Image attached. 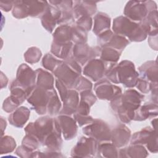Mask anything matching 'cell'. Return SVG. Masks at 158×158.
I'll list each match as a JSON object with an SVG mask.
<instances>
[{
	"label": "cell",
	"instance_id": "cell-1",
	"mask_svg": "<svg viewBox=\"0 0 158 158\" xmlns=\"http://www.w3.org/2000/svg\"><path fill=\"white\" fill-rule=\"evenodd\" d=\"M144 96L135 89H129L111 101L110 106L123 123L133 120L135 111L141 106Z\"/></svg>",
	"mask_w": 158,
	"mask_h": 158
},
{
	"label": "cell",
	"instance_id": "cell-2",
	"mask_svg": "<svg viewBox=\"0 0 158 158\" xmlns=\"http://www.w3.org/2000/svg\"><path fill=\"white\" fill-rule=\"evenodd\" d=\"M114 33L127 37L131 41L140 42L144 40L151 34L149 25L144 21L136 22L125 16H120L113 21L112 26Z\"/></svg>",
	"mask_w": 158,
	"mask_h": 158
},
{
	"label": "cell",
	"instance_id": "cell-3",
	"mask_svg": "<svg viewBox=\"0 0 158 158\" xmlns=\"http://www.w3.org/2000/svg\"><path fill=\"white\" fill-rule=\"evenodd\" d=\"M106 75L110 81L116 84L122 83L127 88L135 86L139 76L134 64L127 60L113 64L107 70Z\"/></svg>",
	"mask_w": 158,
	"mask_h": 158
},
{
	"label": "cell",
	"instance_id": "cell-4",
	"mask_svg": "<svg viewBox=\"0 0 158 158\" xmlns=\"http://www.w3.org/2000/svg\"><path fill=\"white\" fill-rule=\"evenodd\" d=\"M81 68L73 57L62 61L53 71L57 79L69 89L75 88L81 77Z\"/></svg>",
	"mask_w": 158,
	"mask_h": 158
},
{
	"label": "cell",
	"instance_id": "cell-5",
	"mask_svg": "<svg viewBox=\"0 0 158 158\" xmlns=\"http://www.w3.org/2000/svg\"><path fill=\"white\" fill-rule=\"evenodd\" d=\"M156 10L157 5L153 1H130L124 8V14L131 20L140 22L150 12Z\"/></svg>",
	"mask_w": 158,
	"mask_h": 158
},
{
	"label": "cell",
	"instance_id": "cell-6",
	"mask_svg": "<svg viewBox=\"0 0 158 158\" xmlns=\"http://www.w3.org/2000/svg\"><path fill=\"white\" fill-rule=\"evenodd\" d=\"M48 98V90L37 85L27 89V101L38 114L42 115L47 112Z\"/></svg>",
	"mask_w": 158,
	"mask_h": 158
},
{
	"label": "cell",
	"instance_id": "cell-7",
	"mask_svg": "<svg viewBox=\"0 0 158 158\" xmlns=\"http://www.w3.org/2000/svg\"><path fill=\"white\" fill-rule=\"evenodd\" d=\"M83 132L87 136L101 143L110 140L111 131L109 126L101 119H94L83 128Z\"/></svg>",
	"mask_w": 158,
	"mask_h": 158
},
{
	"label": "cell",
	"instance_id": "cell-8",
	"mask_svg": "<svg viewBox=\"0 0 158 158\" xmlns=\"http://www.w3.org/2000/svg\"><path fill=\"white\" fill-rule=\"evenodd\" d=\"M131 143V144H145L150 152L156 153L158 150L156 130L151 127L143 128L132 136Z\"/></svg>",
	"mask_w": 158,
	"mask_h": 158
},
{
	"label": "cell",
	"instance_id": "cell-9",
	"mask_svg": "<svg viewBox=\"0 0 158 158\" xmlns=\"http://www.w3.org/2000/svg\"><path fill=\"white\" fill-rule=\"evenodd\" d=\"M115 63H109L98 59H93L88 61L83 69V74L96 81L102 79L107 70Z\"/></svg>",
	"mask_w": 158,
	"mask_h": 158
},
{
	"label": "cell",
	"instance_id": "cell-10",
	"mask_svg": "<svg viewBox=\"0 0 158 158\" xmlns=\"http://www.w3.org/2000/svg\"><path fill=\"white\" fill-rule=\"evenodd\" d=\"M98 141L91 137H81L72 150L73 157H93L98 151Z\"/></svg>",
	"mask_w": 158,
	"mask_h": 158
},
{
	"label": "cell",
	"instance_id": "cell-11",
	"mask_svg": "<svg viewBox=\"0 0 158 158\" xmlns=\"http://www.w3.org/2000/svg\"><path fill=\"white\" fill-rule=\"evenodd\" d=\"M73 59L79 63L84 65L90 60L100 55L101 48L98 46L91 48L86 43L76 44L72 49Z\"/></svg>",
	"mask_w": 158,
	"mask_h": 158
},
{
	"label": "cell",
	"instance_id": "cell-12",
	"mask_svg": "<svg viewBox=\"0 0 158 158\" xmlns=\"http://www.w3.org/2000/svg\"><path fill=\"white\" fill-rule=\"evenodd\" d=\"M94 90L98 98L101 99L113 101L122 94L120 87L112 84L107 80H100L97 82Z\"/></svg>",
	"mask_w": 158,
	"mask_h": 158
},
{
	"label": "cell",
	"instance_id": "cell-13",
	"mask_svg": "<svg viewBox=\"0 0 158 158\" xmlns=\"http://www.w3.org/2000/svg\"><path fill=\"white\" fill-rule=\"evenodd\" d=\"M99 36V43L101 47H109L122 52L129 44V41L123 36L114 33L109 30Z\"/></svg>",
	"mask_w": 158,
	"mask_h": 158
},
{
	"label": "cell",
	"instance_id": "cell-14",
	"mask_svg": "<svg viewBox=\"0 0 158 158\" xmlns=\"http://www.w3.org/2000/svg\"><path fill=\"white\" fill-rule=\"evenodd\" d=\"M61 15L62 12L58 8L49 4L41 16V23L43 27L49 32H52L56 24H59Z\"/></svg>",
	"mask_w": 158,
	"mask_h": 158
},
{
	"label": "cell",
	"instance_id": "cell-15",
	"mask_svg": "<svg viewBox=\"0 0 158 158\" xmlns=\"http://www.w3.org/2000/svg\"><path fill=\"white\" fill-rule=\"evenodd\" d=\"M60 99L63 102V107L60 110V114L64 115L74 114L79 104V94L77 91L69 89Z\"/></svg>",
	"mask_w": 158,
	"mask_h": 158
},
{
	"label": "cell",
	"instance_id": "cell-16",
	"mask_svg": "<svg viewBox=\"0 0 158 158\" xmlns=\"http://www.w3.org/2000/svg\"><path fill=\"white\" fill-rule=\"evenodd\" d=\"M61 133L65 139H71L75 137L77 132V125L74 118L69 115L60 114L56 118Z\"/></svg>",
	"mask_w": 158,
	"mask_h": 158
},
{
	"label": "cell",
	"instance_id": "cell-17",
	"mask_svg": "<svg viewBox=\"0 0 158 158\" xmlns=\"http://www.w3.org/2000/svg\"><path fill=\"white\" fill-rule=\"evenodd\" d=\"M36 79V72L28 65L22 64L18 69L16 80L26 89L35 86Z\"/></svg>",
	"mask_w": 158,
	"mask_h": 158
},
{
	"label": "cell",
	"instance_id": "cell-18",
	"mask_svg": "<svg viewBox=\"0 0 158 158\" xmlns=\"http://www.w3.org/2000/svg\"><path fill=\"white\" fill-rule=\"evenodd\" d=\"M74 6L72 8L73 18L78 19L83 16H91L96 11V2L78 1L73 2Z\"/></svg>",
	"mask_w": 158,
	"mask_h": 158
},
{
	"label": "cell",
	"instance_id": "cell-19",
	"mask_svg": "<svg viewBox=\"0 0 158 158\" xmlns=\"http://www.w3.org/2000/svg\"><path fill=\"white\" fill-rule=\"evenodd\" d=\"M131 136V131L124 124H120L111 131L110 140L116 148H121L127 144Z\"/></svg>",
	"mask_w": 158,
	"mask_h": 158
},
{
	"label": "cell",
	"instance_id": "cell-20",
	"mask_svg": "<svg viewBox=\"0 0 158 158\" xmlns=\"http://www.w3.org/2000/svg\"><path fill=\"white\" fill-rule=\"evenodd\" d=\"M140 78L150 82H157L158 68L157 60H149L144 63L138 69Z\"/></svg>",
	"mask_w": 158,
	"mask_h": 158
},
{
	"label": "cell",
	"instance_id": "cell-21",
	"mask_svg": "<svg viewBox=\"0 0 158 158\" xmlns=\"http://www.w3.org/2000/svg\"><path fill=\"white\" fill-rule=\"evenodd\" d=\"M157 102H148L140 106L135 111L133 120L143 121L150 117L157 115Z\"/></svg>",
	"mask_w": 158,
	"mask_h": 158
},
{
	"label": "cell",
	"instance_id": "cell-22",
	"mask_svg": "<svg viewBox=\"0 0 158 158\" xmlns=\"http://www.w3.org/2000/svg\"><path fill=\"white\" fill-rule=\"evenodd\" d=\"M30 114V110L27 107L21 106L9 115V121L16 127H22L28 120Z\"/></svg>",
	"mask_w": 158,
	"mask_h": 158
},
{
	"label": "cell",
	"instance_id": "cell-23",
	"mask_svg": "<svg viewBox=\"0 0 158 158\" xmlns=\"http://www.w3.org/2000/svg\"><path fill=\"white\" fill-rule=\"evenodd\" d=\"M93 32L98 36H99L104 32L110 30V18L109 16L103 12H98L94 18Z\"/></svg>",
	"mask_w": 158,
	"mask_h": 158
},
{
	"label": "cell",
	"instance_id": "cell-24",
	"mask_svg": "<svg viewBox=\"0 0 158 158\" xmlns=\"http://www.w3.org/2000/svg\"><path fill=\"white\" fill-rule=\"evenodd\" d=\"M11 95L10 99L18 106L22 104L27 98V89L17 80H14L10 88Z\"/></svg>",
	"mask_w": 158,
	"mask_h": 158
},
{
	"label": "cell",
	"instance_id": "cell-25",
	"mask_svg": "<svg viewBox=\"0 0 158 158\" xmlns=\"http://www.w3.org/2000/svg\"><path fill=\"white\" fill-rule=\"evenodd\" d=\"M36 85L46 90L54 89V77L48 72L42 69H38L36 71Z\"/></svg>",
	"mask_w": 158,
	"mask_h": 158
},
{
	"label": "cell",
	"instance_id": "cell-26",
	"mask_svg": "<svg viewBox=\"0 0 158 158\" xmlns=\"http://www.w3.org/2000/svg\"><path fill=\"white\" fill-rule=\"evenodd\" d=\"M53 42L64 44L72 40V27L67 24H62L58 27L53 33Z\"/></svg>",
	"mask_w": 158,
	"mask_h": 158
},
{
	"label": "cell",
	"instance_id": "cell-27",
	"mask_svg": "<svg viewBox=\"0 0 158 158\" xmlns=\"http://www.w3.org/2000/svg\"><path fill=\"white\" fill-rule=\"evenodd\" d=\"M25 3L28 7V15L33 17L42 16L49 5L48 2L43 1H28Z\"/></svg>",
	"mask_w": 158,
	"mask_h": 158
},
{
	"label": "cell",
	"instance_id": "cell-28",
	"mask_svg": "<svg viewBox=\"0 0 158 158\" xmlns=\"http://www.w3.org/2000/svg\"><path fill=\"white\" fill-rule=\"evenodd\" d=\"M73 43L70 41L67 43L59 44L52 42L51 52L56 57L61 59H67L71 57L70 54L72 51Z\"/></svg>",
	"mask_w": 158,
	"mask_h": 158
},
{
	"label": "cell",
	"instance_id": "cell-29",
	"mask_svg": "<svg viewBox=\"0 0 158 158\" xmlns=\"http://www.w3.org/2000/svg\"><path fill=\"white\" fill-rule=\"evenodd\" d=\"M120 157H145L148 155L147 150L141 144H133V146L120 149Z\"/></svg>",
	"mask_w": 158,
	"mask_h": 158
},
{
	"label": "cell",
	"instance_id": "cell-30",
	"mask_svg": "<svg viewBox=\"0 0 158 158\" xmlns=\"http://www.w3.org/2000/svg\"><path fill=\"white\" fill-rule=\"evenodd\" d=\"M48 102L47 105V112L50 115H55L60 113L61 102L54 89L48 90Z\"/></svg>",
	"mask_w": 158,
	"mask_h": 158
},
{
	"label": "cell",
	"instance_id": "cell-31",
	"mask_svg": "<svg viewBox=\"0 0 158 158\" xmlns=\"http://www.w3.org/2000/svg\"><path fill=\"white\" fill-rule=\"evenodd\" d=\"M120 51L109 47H102L100 52V59L106 62L116 63L118 60Z\"/></svg>",
	"mask_w": 158,
	"mask_h": 158
},
{
	"label": "cell",
	"instance_id": "cell-32",
	"mask_svg": "<svg viewBox=\"0 0 158 158\" xmlns=\"http://www.w3.org/2000/svg\"><path fill=\"white\" fill-rule=\"evenodd\" d=\"M98 152L101 154L102 157H118V151L113 143L102 142L98 144Z\"/></svg>",
	"mask_w": 158,
	"mask_h": 158
},
{
	"label": "cell",
	"instance_id": "cell-33",
	"mask_svg": "<svg viewBox=\"0 0 158 158\" xmlns=\"http://www.w3.org/2000/svg\"><path fill=\"white\" fill-rule=\"evenodd\" d=\"M14 17L17 19H23L28 16V7L23 1H14V7L12 10Z\"/></svg>",
	"mask_w": 158,
	"mask_h": 158
},
{
	"label": "cell",
	"instance_id": "cell-34",
	"mask_svg": "<svg viewBox=\"0 0 158 158\" xmlns=\"http://www.w3.org/2000/svg\"><path fill=\"white\" fill-rule=\"evenodd\" d=\"M62 62V60L57 59L51 54H46L42 60L43 66L47 70L54 71L57 67Z\"/></svg>",
	"mask_w": 158,
	"mask_h": 158
},
{
	"label": "cell",
	"instance_id": "cell-35",
	"mask_svg": "<svg viewBox=\"0 0 158 158\" xmlns=\"http://www.w3.org/2000/svg\"><path fill=\"white\" fill-rule=\"evenodd\" d=\"M72 40L76 44L85 43L87 41L86 31L77 26L72 27Z\"/></svg>",
	"mask_w": 158,
	"mask_h": 158
},
{
	"label": "cell",
	"instance_id": "cell-36",
	"mask_svg": "<svg viewBox=\"0 0 158 158\" xmlns=\"http://www.w3.org/2000/svg\"><path fill=\"white\" fill-rule=\"evenodd\" d=\"M40 143L36 136L30 134H27L23 139L22 146L29 151L32 152L33 150L38 148Z\"/></svg>",
	"mask_w": 158,
	"mask_h": 158
},
{
	"label": "cell",
	"instance_id": "cell-37",
	"mask_svg": "<svg viewBox=\"0 0 158 158\" xmlns=\"http://www.w3.org/2000/svg\"><path fill=\"white\" fill-rule=\"evenodd\" d=\"M41 56V52L39 48L36 47H31L29 48L24 54L25 60L30 64L36 63L39 61Z\"/></svg>",
	"mask_w": 158,
	"mask_h": 158
},
{
	"label": "cell",
	"instance_id": "cell-38",
	"mask_svg": "<svg viewBox=\"0 0 158 158\" xmlns=\"http://www.w3.org/2000/svg\"><path fill=\"white\" fill-rule=\"evenodd\" d=\"M76 23L77 27L88 31L91 28L93 21L91 16H83L76 20Z\"/></svg>",
	"mask_w": 158,
	"mask_h": 158
},
{
	"label": "cell",
	"instance_id": "cell-39",
	"mask_svg": "<svg viewBox=\"0 0 158 158\" xmlns=\"http://www.w3.org/2000/svg\"><path fill=\"white\" fill-rule=\"evenodd\" d=\"M153 82L148 81L141 78H138V82L136 85V88L143 93L146 94L151 91V85Z\"/></svg>",
	"mask_w": 158,
	"mask_h": 158
},
{
	"label": "cell",
	"instance_id": "cell-40",
	"mask_svg": "<svg viewBox=\"0 0 158 158\" xmlns=\"http://www.w3.org/2000/svg\"><path fill=\"white\" fill-rule=\"evenodd\" d=\"M92 86H93L92 83L89 80L81 76L80 80L75 87V89L77 91H79L80 92H81L87 89H91Z\"/></svg>",
	"mask_w": 158,
	"mask_h": 158
},
{
	"label": "cell",
	"instance_id": "cell-41",
	"mask_svg": "<svg viewBox=\"0 0 158 158\" xmlns=\"http://www.w3.org/2000/svg\"><path fill=\"white\" fill-rule=\"evenodd\" d=\"M73 117H74V119L75 120L76 122H78L80 127H81L85 125H88L90 123H91L93 120V118L89 115L83 116V115H80L74 113Z\"/></svg>",
	"mask_w": 158,
	"mask_h": 158
},
{
	"label": "cell",
	"instance_id": "cell-42",
	"mask_svg": "<svg viewBox=\"0 0 158 158\" xmlns=\"http://www.w3.org/2000/svg\"><path fill=\"white\" fill-rule=\"evenodd\" d=\"M4 141L5 143V152H11L15 148L16 144L13 138L8 136H6L4 138H2Z\"/></svg>",
	"mask_w": 158,
	"mask_h": 158
},
{
	"label": "cell",
	"instance_id": "cell-43",
	"mask_svg": "<svg viewBox=\"0 0 158 158\" xmlns=\"http://www.w3.org/2000/svg\"><path fill=\"white\" fill-rule=\"evenodd\" d=\"M151 123H152V127H153V128H154V130H156V128H157V118H155L151 122Z\"/></svg>",
	"mask_w": 158,
	"mask_h": 158
}]
</instances>
